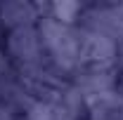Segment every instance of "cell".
<instances>
[{"instance_id": "1", "label": "cell", "mask_w": 123, "mask_h": 120, "mask_svg": "<svg viewBox=\"0 0 123 120\" xmlns=\"http://www.w3.org/2000/svg\"><path fill=\"white\" fill-rule=\"evenodd\" d=\"M40 43L47 64L62 75H76L80 68V40L78 26L62 24L52 16H40L38 21Z\"/></svg>"}, {"instance_id": "2", "label": "cell", "mask_w": 123, "mask_h": 120, "mask_svg": "<svg viewBox=\"0 0 123 120\" xmlns=\"http://www.w3.org/2000/svg\"><path fill=\"white\" fill-rule=\"evenodd\" d=\"M5 57L17 68V73H29V71H36L43 64H47L45 49H43V43H40V33H38V24L7 31Z\"/></svg>"}, {"instance_id": "3", "label": "cell", "mask_w": 123, "mask_h": 120, "mask_svg": "<svg viewBox=\"0 0 123 120\" xmlns=\"http://www.w3.org/2000/svg\"><path fill=\"white\" fill-rule=\"evenodd\" d=\"M78 40H80V68L83 66H97V68L116 66L118 43L114 38L78 26Z\"/></svg>"}, {"instance_id": "4", "label": "cell", "mask_w": 123, "mask_h": 120, "mask_svg": "<svg viewBox=\"0 0 123 120\" xmlns=\"http://www.w3.org/2000/svg\"><path fill=\"white\" fill-rule=\"evenodd\" d=\"M80 28L118 40L123 35V5H88L80 14Z\"/></svg>"}, {"instance_id": "5", "label": "cell", "mask_w": 123, "mask_h": 120, "mask_svg": "<svg viewBox=\"0 0 123 120\" xmlns=\"http://www.w3.org/2000/svg\"><path fill=\"white\" fill-rule=\"evenodd\" d=\"M71 85L76 87L85 101L104 97L109 92H116L118 85V73L114 68H97V66H83L78 68V73L74 75Z\"/></svg>"}, {"instance_id": "6", "label": "cell", "mask_w": 123, "mask_h": 120, "mask_svg": "<svg viewBox=\"0 0 123 120\" xmlns=\"http://www.w3.org/2000/svg\"><path fill=\"white\" fill-rule=\"evenodd\" d=\"M40 21L38 5L29 0H5L0 2V26L7 31L24 28V26H36Z\"/></svg>"}, {"instance_id": "7", "label": "cell", "mask_w": 123, "mask_h": 120, "mask_svg": "<svg viewBox=\"0 0 123 120\" xmlns=\"http://www.w3.org/2000/svg\"><path fill=\"white\" fill-rule=\"evenodd\" d=\"M88 120H123V97L109 92L88 101Z\"/></svg>"}, {"instance_id": "8", "label": "cell", "mask_w": 123, "mask_h": 120, "mask_svg": "<svg viewBox=\"0 0 123 120\" xmlns=\"http://www.w3.org/2000/svg\"><path fill=\"white\" fill-rule=\"evenodd\" d=\"M116 43H118V57H116V66L123 71V35L116 40Z\"/></svg>"}, {"instance_id": "9", "label": "cell", "mask_w": 123, "mask_h": 120, "mask_svg": "<svg viewBox=\"0 0 123 120\" xmlns=\"http://www.w3.org/2000/svg\"><path fill=\"white\" fill-rule=\"evenodd\" d=\"M116 92L123 97V75H118V85H116Z\"/></svg>"}, {"instance_id": "10", "label": "cell", "mask_w": 123, "mask_h": 120, "mask_svg": "<svg viewBox=\"0 0 123 120\" xmlns=\"http://www.w3.org/2000/svg\"><path fill=\"white\" fill-rule=\"evenodd\" d=\"M0 28H2V26H0Z\"/></svg>"}]
</instances>
